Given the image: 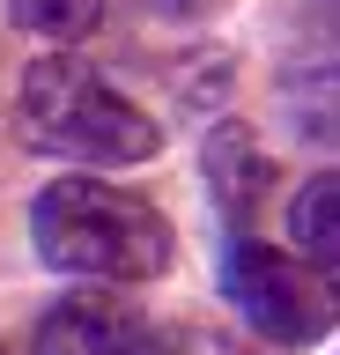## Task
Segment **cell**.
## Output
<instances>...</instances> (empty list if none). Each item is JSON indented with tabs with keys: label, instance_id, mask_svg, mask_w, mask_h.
Listing matches in <instances>:
<instances>
[{
	"label": "cell",
	"instance_id": "obj_4",
	"mask_svg": "<svg viewBox=\"0 0 340 355\" xmlns=\"http://www.w3.org/2000/svg\"><path fill=\"white\" fill-rule=\"evenodd\" d=\"M148 311L111 288H74L37 318V355H141L148 348Z\"/></svg>",
	"mask_w": 340,
	"mask_h": 355
},
{
	"label": "cell",
	"instance_id": "obj_8",
	"mask_svg": "<svg viewBox=\"0 0 340 355\" xmlns=\"http://www.w3.org/2000/svg\"><path fill=\"white\" fill-rule=\"evenodd\" d=\"M141 355H251V348L229 340V333H215V326H170V333H148Z\"/></svg>",
	"mask_w": 340,
	"mask_h": 355
},
{
	"label": "cell",
	"instance_id": "obj_3",
	"mask_svg": "<svg viewBox=\"0 0 340 355\" xmlns=\"http://www.w3.org/2000/svg\"><path fill=\"white\" fill-rule=\"evenodd\" d=\"M222 296L237 304L259 340L274 348H311L318 333L333 326V282L311 274L296 252H274L259 237H229L222 252Z\"/></svg>",
	"mask_w": 340,
	"mask_h": 355
},
{
	"label": "cell",
	"instance_id": "obj_5",
	"mask_svg": "<svg viewBox=\"0 0 340 355\" xmlns=\"http://www.w3.org/2000/svg\"><path fill=\"white\" fill-rule=\"evenodd\" d=\"M207 200H215V215L229 222V237H251V222H259V207L274 200V155L259 148V133L244 126V119H222V126L207 133Z\"/></svg>",
	"mask_w": 340,
	"mask_h": 355
},
{
	"label": "cell",
	"instance_id": "obj_2",
	"mask_svg": "<svg viewBox=\"0 0 340 355\" xmlns=\"http://www.w3.org/2000/svg\"><path fill=\"white\" fill-rule=\"evenodd\" d=\"M15 133H23V148L89 163V171H126V163H148L163 148V119H148L126 89H111L74 52L30 60L23 96H15Z\"/></svg>",
	"mask_w": 340,
	"mask_h": 355
},
{
	"label": "cell",
	"instance_id": "obj_7",
	"mask_svg": "<svg viewBox=\"0 0 340 355\" xmlns=\"http://www.w3.org/2000/svg\"><path fill=\"white\" fill-rule=\"evenodd\" d=\"M8 22L23 30V37L37 44H74V37H89L96 22H104V0H8Z\"/></svg>",
	"mask_w": 340,
	"mask_h": 355
},
{
	"label": "cell",
	"instance_id": "obj_6",
	"mask_svg": "<svg viewBox=\"0 0 340 355\" xmlns=\"http://www.w3.org/2000/svg\"><path fill=\"white\" fill-rule=\"evenodd\" d=\"M289 244L311 259V274L333 282V259H340V178L318 171L303 193L289 200Z\"/></svg>",
	"mask_w": 340,
	"mask_h": 355
},
{
	"label": "cell",
	"instance_id": "obj_1",
	"mask_svg": "<svg viewBox=\"0 0 340 355\" xmlns=\"http://www.w3.org/2000/svg\"><path fill=\"white\" fill-rule=\"evenodd\" d=\"M30 244L52 274H82V282H156L178 259L170 215L156 200L104 185V178H52L30 200Z\"/></svg>",
	"mask_w": 340,
	"mask_h": 355
}]
</instances>
